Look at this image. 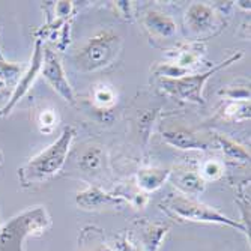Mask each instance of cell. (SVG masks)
Wrapping results in <instances>:
<instances>
[{
  "label": "cell",
  "mask_w": 251,
  "mask_h": 251,
  "mask_svg": "<svg viewBox=\"0 0 251 251\" xmlns=\"http://www.w3.org/2000/svg\"><path fill=\"white\" fill-rule=\"evenodd\" d=\"M74 137H75V128L65 126L60 137L54 143H51L45 151L39 152L36 156L30 158V161L18 170L21 184L23 185L39 184V182L47 180L56 173H59L66 161V156L68 152H70Z\"/></svg>",
  "instance_id": "1"
},
{
  "label": "cell",
  "mask_w": 251,
  "mask_h": 251,
  "mask_svg": "<svg viewBox=\"0 0 251 251\" xmlns=\"http://www.w3.org/2000/svg\"><path fill=\"white\" fill-rule=\"evenodd\" d=\"M163 209H166L170 215L193 221V223H208V224H220V226H229L232 229H236L245 235H248V227L242 223L232 220L227 215L221 214L220 211L208 206L201 201H197L194 197H188L184 194H169V197L163 201Z\"/></svg>",
  "instance_id": "2"
},
{
  "label": "cell",
  "mask_w": 251,
  "mask_h": 251,
  "mask_svg": "<svg viewBox=\"0 0 251 251\" xmlns=\"http://www.w3.org/2000/svg\"><path fill=\"white\" fill-rule=\"evenodd\" d=\"M122 39L111 30L90 38L75 54V66L81 73H92L113 63L121 51Z\"/></svg>",
  "instance_id": "3"
},
{
  "label": "cell",
  "mask_w": 251,
  "mask_h": 251,
  "mask_svg": "<svg viewBox=\"0 0 251 251\" xmlns=\"http://www.w3.org/2000/svg\"><path fill=\"white\" fill-rule=\"evenodd\" d=\"M244 54L239 51L233 56H230L229 59H226L224 62H220L218 65L212 66L211 70L204 71V73H199V74H188L185 77L180 78H161L159 81V86L163 87L164 92H167L169 95L180 100V101H187V102H194V104H204L203 100V89L206 81L218 71L224 70V68L230 66L232 63L238 62Z\"/></svg>",
  "instance_id": "4"
},
{
  "label": "cell",
  "mask_w": 251,
  "mask_h": 251,
  "mask_svg": "<svg viewBox=\"0 0 251 251\" xmlns=\"http://www.w3.org/2000/svg\"><path fill=\"white\" fill-rule=\"evenodd\" d=\"M41 74L44 75L45 81L51 86L54 92H57L66 102H70V104L75 102L74 90L65 75V71L57 54L51 49H47V47H44V60H42Z\"/></svg>",
  "instance_id": "5"
},
{
  "label": "cell",
  "mask_w": 251,
  "mask_h": 251,
  "mask_svg": "<svg viewBox=\"0 0 251 251\" xmlns=\"http://www.w3.org/2000/svg\"><path fill=\"white\" fill-rule=\"evenodd\" d=\"M42 60H44V47H42V41L36 39V44H35V51H33V56H32V62L29 65L27 70L23 73V75H20V81L17 83V87L14 89V92L11 95V98L8 100V102L5 104V107L0 110V116H6L11 113V110L21 101V98L25 97L33 81L36 80L38 74L41 73V68H42Z\"/></svg>",
  "instance_id": "6"
},
{
  "label": "cell",
  "mask_w": 251,
  "mask_h": 251,
  "mask_svg": "<svg viewBox=\"0 0 251 251\" xmlns=\"http://www.w3.org/2000/svg\"><path fill=\"white\" fill-rule=\"evenodd\" d=\"M188 29L197 36H209L220 29V17L206 3H193L185 15Z\"/></svg>",
  "instance_id": "7"
},
{
  "label": "cell",
  "mask_w": 251,
  "mask_h": 251,
  "mask_svg": "<svg viewBox=\"0 0 251 251\" xmlns=\"http://www.w3.org/2000/svg\"><path fill=\"white\" fill-rule=\"evenodd\" d=\"M75 201L80 208L87 211L122 206L125 203V200L119 197L116 193H105L98 187H89L84 191H80L75 197Z\"/></svg>",
  "instance_id": "8"
},
{
  "label": "cell",
  "mask_w": 251,
  "mask_h": 251,
  "mask_svg": "<svg viewBox=\"0 0 251 251\" xmlns=\"http://www.w3.org/2000/svg\"><path fill=\"white\" fill-rule=\"evenodd\" d=\"M163 139L173 148L182 151H206L209 143L191 131L187 129H167L163 132Z\"/></svg>",
  "instance_id": "9"
},
{
  "label": "cell",
  "mask_w": 251,
  "mask_h": 251,
  "mask_svg": "<svg viewBox=\"0 0 251 251\" xmlns=\"http://www.w3.org/2000/svg\"><path fill=\"white\" fill-rule=\"evenodd\" d=\"M173 185L188 197H196L206 188V180H204L200 173L193 170H175L170 173Z\"/></svg>",
  "instance_id": "10"
},
{
  "label": "cell",
  "mask_w": 251,
  "mask_h": 251,
  "mask_svg": "<svg viewBox=\"0 0 251 251\" xmlns=\"http://www.w3.org/2000/svg\"><path fill=\"white\" fill-rule=\"evenodd\" d=\"M140 226V236L146 251H159L163 245L166 235L169 233L170 227L166 223L158 221H142Z\"/></svg>",
  "instance_id": "11"
},
{
  "label": "cell",
  "mask_w": 251,
  "mask_h": 251,
  "mask_svg": "<svg viewBox=\"0 0 251 251\" xmlns=\"http://www.w3.org/2000/svg\"><path fill=\"white\" fill-rule=\"evenodd\" d=\"M143 25L151 33L158 35L161 38H172L177 32V26L175 20L158 11L146 12L143 17Z\"/></svg>",
  "instance_id": "12"
},
{
  "label": "cell",
  "mask_w": 251,
  "mask_h": 251,
  "mask_svg": "<svg viewBox=\"0 0 251 251\" xmlns=\"http://www.w3.org/2000/svg\"><path fill=\"white\" fill-rule=\"evenodd\" d=\"M170 173L172 172L169 169H156V167L142 169L137 172V187L145 194L156 191L170 177Z\"/></svg>",
  "instance_id": "13"
},
{
  "label": "cell",
  "mask_w": 251,
  "mask_h": 251,
  "mask_svg": "<svg viewBox=\"0 0 251 251\" xmlns=\"http://www.w3.org/2000/svg\"><path fill=\"white\" fill-rule=\"evenodd\" d=\"M203 53H204V45L203 44H200V42H190V44L182 45L180 49L176 50L172 63H175V65H177L180 68H184V70L191 71V68L196 66L200 62Z\"/></svg>",
  "instance_id": "14"
},
{
  "label": "cell",
  "mask_w": 251,
  "mask_h": 251,
  "mask_svg": "<svg viewBox=\"0 0 251 251\" xmlns=\"http://www.w3.org/2000/svg\"><path fill=\"white\" fill-rule=\"evenodd\" d=\"M215 142L220 145V148L223 149L224 155L232 159V161H241V163H247L250 161V152L239 143H236L235 140L229 139L223 134H214Z\"/></svg>",
  "instance_id": "15"
},
{
  "label": "cell",
  "mask_w": 251,
  "mask_h": 251,
  "mask_svg": "<svg viewBox=\"0 0 251 251\" xmlns=\"http://www.w3.org/2000/svg\"><path fill=\"white\" fill-rule=\"evenodd\" d=\"M104 159H105V155H104V151L101 149V146H90L81 153L78 164L87 173L98 172L104 164Z\"/></svg>",
  "instance_id": "16"
},
{
  "label": "cell",
  "mask_w": 251,
  "mask_h": 251,
  "mask_svg": "<svg viewBox=\"0 0 251 251\" xmlns=\"http://www.w3.org/2000/svg\"><path fill=\"white\" fill-rule=\"evenodd\" d=\"M223 116L232 122L250 119V101H230L223 110Z\"/></svg>",
  "instance_id": "17"
},
{
  "label": "cell",
  "mask_w": 251,
  "mask_h": 251,
  "mask_svg": "<svg viewBox=\"0 0 251 251\" xmlns=\"http://www.w3.org/2000/svg\"><path fill=\"white\" fill-rule=\"evenodd\" d=\"M20 74H23L21 65L6 62V60H0V80H2L5 84L15 81Z\"/></svg>",
  "instance_id": "18"
},
{
  "label": "cell",
  "mask_w": 251,
  "mask_h": 251,
  "mask_svg": "<svg viewBox=\"0 0 251 251\" xmlns=\"http://www.w3.org/2000/svg\"><path fill=\"white\" fill-rule=\"evenodd\" d=\"M224 175V166L223 163L217 161V159H209V161H206L203 166H201V173L200 176L206 180V179H220L221 176Z\"/></svg>",
  "instance_id": "19"
},
{
  "label": "cell",
  "mask_w": 251,
  "mask_h": 251,
  "mask_svg": "<svg viewBox=\"0 0 251 251\" xmlns=\"http://www.w3.org/2000/svg\"><path fill=\"white\" fill-rule=\"evenodd\" d=\"M94 98H95V104L105 108V107H110L116 102V95L115 92L107 87V86H100L98 89H95L94 92Z\"/></svg>",
  "instance_id": "20"
},
{
  "label": "cell",
  "mask_w": 251,
  "mask_h": 251,
  "mask_svg": "<svg viewBox=\"0 0 251 251\" xmlns=\"http://www.w3.org/2000/svg\"><path fill=\"white\" fill-rule=\"evenodd\" d=\"M113 251H140L139 244L135 242L131 233H119L115 239V250Z\"/></svg>",
  "instance_id": "21"
},
{
  "label": "cell",
  "mask_w": 251,
  "mask_h": 251,
  "mask_svg": "<svg viewBox=\"0 0 251 251\" xmlns=\"http://www.w3.org/2000/svg\"><path fill=\"white\" fill-rule=\"evenodd\" d=\"M220 95H224L230 101H250V89L247 86L227 87V89L221 90Z\"/></svg>",
  "instance_id": "22"
},
{
  "label": "cell",
  "mask_w": 251,
  "mask_h": 251,
  "mask_svg": "<svg viewBox=\"0 0 251 251\" xmlns=\"http://www.w3.org/2000/svg\"><path fill=\"white\" fill-rule=\"evenodd\" d=\"M56 122H57V116L53 110H44L38 118V125L41 132H51L56 126Z\"/></svg>",
  "instance_id": "23"
},
{
  "label": "cell",
  "mask_w": 251,
  "mask_h": 251,
  "mask_svg": "<svg viewBox=\"0 0 251 251\" xmlns=\"http://www.w3.org/2000/svg\"><path fill=\"white\" fill-rule=\"evenodd\" d=\"M94 245H87V244H84V242H81V247H84V251H113L111 248H108L107 245H105V242L101 239V235L100 233H95L94 235Z\"/></svg>",
  "instance_id": "24"
},
{
  "label": "cell",
  "mask_w": 251,
  "mask_h": 251,
  "mask_svg": "<svg viewBox=\"0 0 251 251\" xmlns=\"http://www.w3.org/2000/svg\"><path fill=\"white\" fill-rule=\"evenodd\" d=\"M73 11V2H57L54 3V15L62 21L63 18H68V15Z\"/></svg>",
  "instance_id": "25"
},
{
  "label": "cell",
  "mask_w": 251,
  "mask_h": 251,
  "mask_svg": "<svg viewBox=\"0 0 251 251\" xmlns=\"http://www.w3.org/2000/svg\"><path fill=\"white\" fill-rule=\"evenodd\" d=\"M116 6L121 8V9H124V15H125L126 18L131 20V17H129V6H131V2H116Z\"/></svg>",
  "instance_id": "26"
},
{
  "label": "cell",
  "mask_w": 251,
  "mask_h": 251,
  "mask_svg": "<svg viewBox=\"0 0 251 251\" xmlns=\"http://www.w3.org/2000/svg\"><path fill=\"white\" fill-rule=\"evenodd\" d=\"M5 87H6V84H5V83H3L2 80H0V90H3Z\"/></svg>",
  "instance_id": "27"
},
{
  "label": "cell",
  "mask_w": 251,
  "mask_h": 251,
  "mask_svg": "<svg viewBox=\"0 0 251 251\" xmlns=\"http://www.w3.org/2000/svg\"><path fill=\"white\" fill-rule=\"evenodd\" d=\"M0 60H5V57H3V54H2V50H0Z\"/></svg>",
  "instance_id": "28"
},
{
  "label": "cell",
  "mask_w": 251,
  "mask_h": 251,
  "mask_svg": "<svg viewBox=\"0 0 251 251\" xmlns=\"http://www.w3.org/2000/svg\"><path fill=\"white\" fill-rule=\"evenodd\" d=\"M0 233H2V224H0Z\"/></svg>",
  "instance_id": "29"
},
{
  "label": "cell",
  "mask_w": 251,
  "mask_h": 251,
  "mask_svg": "<svg viewBox=\"0 0 251 251\" xmlns=\"http://www.w3.org/2000/svg\"><path fill=\"white\" fill-rule=\"evenodd\" d=\"M0 158H2V156H0Z\"/></svg>",
  "instance_id": "30"
}]
</instances>
